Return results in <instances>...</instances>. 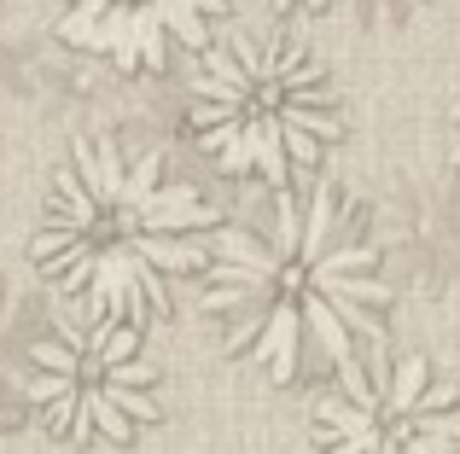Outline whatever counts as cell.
Masks as SVG:
<instances>
[{"label":"cell","instance_id":"6da1fadb","mask_svg":"<svg viewBox=\"0 0 460 454\" xmlns=\"http://www.w3.org/2000/svg\"><path fill=\"white\" fill-rule=\"evenodd\" d=\"M204 309L222 344L274 385L332 379L385 338L391 280L367 210L314 181L286 187L251 222L216 227Z\"/></svg>","mask_w":460,"mask_h":454},{"label":"cell","instance_id":"7a4b0ae2","mask_svg":"<svg viewBox=\"0 0 460 454\" xmlns=\"http://www.w3.org/2000/svg\"><path fill=\"white\" fill-rule=\"evenodd\" d=\"M216 210L164 152H128L111 135L70 146L53 175L30 262L82 315L152 320L169 315L181 285L204 274Z\"/></svg>","mask_w":460,"mask_h":454},{"label":"cell","instance_id":"3957f363","mask_svg":"<svg viewBox=\"0 0 460 454\" xmlns=\"http://www.w3.org/2000/svg\"><path fill=\"white\" fill-rule=\"evenodd\" d=\"M192 140L227 181L286 193L344 135L338 82L297 35L251 30L222 41L192 82Z\"/></svg>","mask_w":460,"mask_h":454},{"label":"cell","instance_id":"277c9868","mask_svg":"<svg viewBox=\"0 0 460 454\" xmlns=\"http://www.w3.org/2000/svg\"><path fill=\"white\" fill-rule=\"evenodd\" d=\"M23 402L65 443H135L164 420V373L135 320L82 315L30 344Z\"/></svg>","mask_w":460,"mask_h":454},{"label":"cell","instance_id":"5b68a950","mask_svg":"<svg viewBox=\"0 0 460 454\" xmlns=\"http://www.w3.org/2000/svg\"><path fill=\"white\" fill-rule=\"evenodd\" d=\"M314 454H460V390L426 355L332 373L309 420Z\"/></svg>","mask_w":460,"mask_h":454},{"label":"cell","instance_id":"8992f818","mask_svg":"<svg viewBox=\"0 0 460 454\" xmlns=\"http://www.w3.org/2000/svg\"><path fill=\"white\" fill-rule=\"evenodd\" d=\"M222 12L227 0H65L58 35L117 70H164L175 53L210 47Z\"/></svg>","mask_w":460,"mask_h":454},{"label":"cell","instance_id":"52a82bcc","mask_svg":"<svg viewBox=\"0 0 460 454\" xmlns=\"http://www.w3.org/2000/svg\"><path fill=\"white\" fill-rule=\"evenodd\" d=\"M18 420H23V414H18V397L0 385V449H6V437H12V432H18Z\"/></svg>","mask_w":460,"mask_h":454},{"label":"cell","instance_id":"ba28073f","mask_svg":"<svg viewBox=\"0 0 460 454\" xmlns=\"http://www.w3.org/2000/svg\"><path fill=\"white\" fill-rule=\"evenodd\" d=\"M449 163H455V175H460V100H455V111H449Z\"/></svg>","mask_w":460,"mask_h":454},{"label":"cell","instance_id":"9c48e42d","mask_svg":"<svg viewBox=\"0 0 460 454\" xmlns=\"http://www.w3.org/2000/svg\"><path fill=\"white\" fill-rule=\"evenodd\" d=\"M274 12H321V6H332V0H269Z\"/></svg>","mask_w":460,"mask_h":454}]
</instances>
